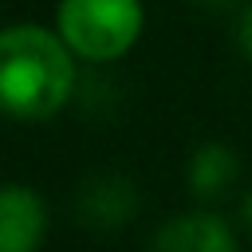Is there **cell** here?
<instances>
[{
	"instance_id": "obj_2",
	"label": "cell",
	"mask_w": 252,
	"mask_h": 252,
	"mask_svg": "<svg viewBox=\"0 0 252 252\" xmlns=\"http://www.w3.org/2000/svg\"><path fill=\"white\" fill-rule=\"evenodd\" d=\"M142 20L138 0H63L55 12V32L79 59L110 63L138 43Z\"/></svg>"
},
{
	"instance_id": "obj_5",
	"label": "cell",
	"mask_w": 252,
	"mask_h": 252,
	"mask_svg": "<svg viewBox=\"0 0 252 252\" xmlns=\"http://www.w3.org/2000/svg\"><path fill=\"white\" fill-rule=\"evenodd\" d=\"M154 252H236L232 228L217 213H177L154 232Z\"/></svg>"
},
{
	"instance_id": "obj_8",
	"label": "cell",
	"mask_w": 252,
	"mask_h": 252,
	"mask_svg": "<svg viewBox=\"0 0 252 252\" xmlns=\"http://www.w3.org/2000/svg\"><path fill=\"white\" fill-rule=\"evenodd\" d=\"M240 220H244V228L252 232V189L240 197Z\"/></svg>"
},
{
	"instance_id": "obj_7",
	"label": "cell",
	"mask_w": 252,
	"mask_h": 252,
	"mask_svg": "<svg viewBox=\"0 0 252 252\" xmlns=\"http://www.w3.org/2000/svg\"><path fill=\"white\" fill-rule=\"evenodd\" d=\"M236 47H240V55L252 63V4L240 8V20H236Z\"/></svg>"
},
{
	"instance_id": "obj_9",
	"label": "cell",
	"mask_w": 252,
	"mask_h": 252,
	"mask_svg": "<svg viewBox=\"0 0 252 252\" xmlns=\"http://www.w3.org/2000/svg\"><path fill=\"white\" fill-rule=\"evenodd\" d=\"M201 4H205V8H228L232 0H201Z\"/></svg>"
},
{
	"instance_id": "obj_6",
	"label": "cell",
	"mask_w": 252,
	"mask_h": 252,
	"mask_svg": "<svg viewBox=\"0 0 252 252\" xmlns=\"http://www.w3.org/2000/svg\"><path fill=\"white\" fill-rule=\"evenodd\" d=\"M240 177V158L224 142H205L185 161V185L197 201H220Z\"/></svg>"
},
{
	"instance_id": "obj_4",
	"label": "cell",
	"mask_w": 252,
	"mask_h": 252,
	"mask_svg": "<svg viewBox=\"0 0 252 252\" xmlns=\"http://www.w3.org/2000/svg\"><path fill=\"white\" fill-rule=\"evenodd\" d=\"M47 232V209L28 185H0V252H35Z\"/></svg>"
},
{
	"instance_id": "obj_3",
	"label": "cell",
	"mask_w": 252,
	"mask_h": 252,
	"mask_svg": "<svg viewBox=\"0 0 252 252\" xmlns=\"http://www.w3.org/2000/svg\"><path fill=\"white\" fill-rule=\"evenodd\" d=\"M138 209H142L138 185L122 173H94L75 193V217L83 228H94V232L126 228L138 217Z\"/></svg>"
},
{
	"instance_id": "obj_1",
	"label": "cell",
	"mask_w": 252,
	"mask_h": 252,
	"mask_svg": "<svg viewBox=\"0 0 252 252\" xmlns=\"http://www.w3.org/2000/svg\"><path fill=\"white\" fill-rule=\"evenodd\" d=\"M75 51L59 32L12 24L0 32V110L12 118H51L75 98Z\"/></svg>"
}]
</instances>
